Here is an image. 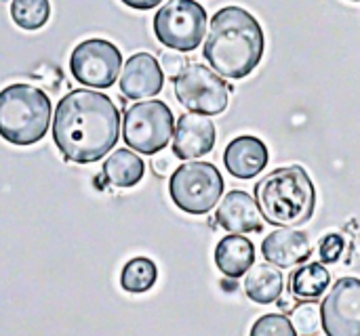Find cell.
Segmentation results:
<instances>
[{
  "label": "cell",
  "mask_w": 360,
  "mask_h": 336,
  "mask_svg": "<svg viewBox=\"0 0 360 336\" xmlns=\"http://www.w3.org/2000/svg\"><path fill=\"white\" fill-rule=\"evenodd\" d=\"M120 137V112L114 101L89 88L68 93L55 107L53 141L65 160L91 164L108 156Z\"/></svg>",
  "instance_id": "cell-1"
},
{
  "label": "cell",
  "mask_w": 360,
  "mask_h": 336,
  "mask_svg": "<svg viewBox=\"0 0 360 336\" xmlns=\"http://www.w3.org/2000/svg\"><path fill=\"white\" fill-rule=\"evenodd\" d=\"M266 38L259 21L240 6H224L213 19L202 55L224 78L240 80L262 61Z\"/></svg>",
  "instance_id": "cell-2"
},
{
  "label": "cell",
  "mask_w": 360,
  "mask_h": 336,
  "mask_svg": "<svg viewBox=\"0 0 360 336\" xmlns=\"http://www.w3.org/2000/svg\"><path fill=\"white\" fill-rule=\"evenodd\" d=\"M255 202L266 223L274 227H300L316 208V189L302 166H283L268 173L255 185Z\"/></svg>",
  "instance_id": "cell-3"
},
{
  "label": "cell",
  "mask_w": 360,
  "mask_h": 336,
  "mask_svg": "<svg viewBox=\"0 0 360 336\" xmlns=\"http://www.w3.org/2000/svg\"><path fill=\"white\" fill-rule=\"evenodd\" d=\"M51 99L25 82L0 90V137L11 145H34L49 133Z\"/></svg>",
  "instance_id": "cell-4"
},
{
  "label": "cell",
  "mask_w": 360,
  "mask_h": 336,
  "mask_svg": "<svg viewBox=\"0 0 360 336\" xmlns=\"http://www.w3.org/2000/svg\"><path fill=\"white\" fill-rule=\"evenodd\" d=\"M173 204L188 215H207L224 194V177L211 162H186L169 181Z\"/></svg>",
  "instance_id": "cell-5"
},
{
  "label": "cell",
  "mask_w": 360,
  "mask_h": 336,
  "mask_svg": "<svg viewBox=\"0 0 360 336\" xmlns=\"http://www.w3.org/2000/svg\"><path fill=\"white\" fill-rule=\"evenodd\" d=\"M175 133V118L162 101H141L127 109L122 122V139L139 154L154 156L162 152Z\"/></svg>",
  "instance_id": "cell-6"
},
{
  "label": "cell",
  "mask_w": 360,
  "mask_h": 336,
  "mask_svg": "<svg viewBox=\"0 0 360 336\" xmlns=\"http://www.w3.org/2000/svg\"><path fill=\"white\" fill-rule=\"evenodd\" d=\"M207 32V11L196 0H169L154 15V34L160 44L190 53Z\"/></svg>",
  "instance_id": "cell-7"
},
{
  "label": "cell",
  "mask_w": 360,
  "mask_h": 336,
  "mask_svg": "<svg viewBox=\"0 0 360 336\" xmlns=\"http://www.w3.org/2000/svg\"><path fill=\"white\" fill-rule=\"evenodd\" d=\"M177 101L202 116H217L226 112L230 101V86L226 80L202 63L186 65V69L175 78Z\"/></svg>",
  "instance_id": "cell-8"
},
{
  "label": "cell",
  "mask_w": 360,
  "mask_h": 336,
  "mask_svg": "<svg viewBox=\"0 0 360 336\" xmlns=\"http://www.w3.org/2000/svg\"><path fill=\"white\" fill-rule=\"evenodd\" d=\"M122 53L116 44L103 38L82 40L70 55L72 76L91 88H110L118 80Z\"/></svg>",
  "instance_id": "cell-9"
},
{
  "label": "cell",
  "mask_w": 360,
  "mask_h": 336,
  "mask_svg": "<svg viewBox=\"0 0 360 336\" xmlns=\"http://www.w3.org/2000/svg\"><path fill=\"white\" fill-rule=\"evenodd\" d=\"M321 326L327 336H360V280L342 278L321 303Z\"/></svg>",
  "instance_id": "cell-10"
},
{
  "label": "cell",
  "mask_w": 360,
  "mask_h": 336,
  "mask_svg": "<svg viewBox=\"0 0 360 336\" xmlns=\"http://www.w3.org/2000/svg\"><path fill=\"white\" fill-rule=\"evenodd\" d=\"M165 74L160 63L150 53H135L122 69L120 90L127 99H148L162 90Z\"/></svg>",
  "instance_id": "cell-11"
},
{
  "label": "cell",
  "mask_w": 360,
  "mask_h": 336,
  "mask_svg": "<svg viewBox=\"0 0 360 336\" xmlns=\"http://www.w3.org/2000/svg\"><path fill=\"white\" fill-rule=\"evenodd\" d=\"M215 147V124L202 114H184L173 135V154L179 160L207 156Z\"/></svg>",
  "instance_id": "cell-12"
},
{
  "label": "cell",
  "mask_w": 360,
  "mask_h": 336,
  "mask_svg": "<svg viewBox=\"0 0 360 336\" xmlns=\"http://www.w3.org/2000/svg\"><path fill=\"white\" fill-rule=\"evenodd\" d=\"M262 255L268 263L281 269H289L302 265L312 255V242L308 234L295 227H278L270 236H266L262 244Z\"/></svg>",
  "instance_id": "cell-13"
},
{
  "label": "cell",
  "mask_w": 360,
  "mask_h": 336,
  "mask_svg": "<svg viewBox=\"0 0 360 336\" xmlns=\"http://www.w3.org/2000/svg\"><path fill=\"white\" fill-rule=\"evenodd\" d=\"M219 227L230 234H259L264 229V217L257 202L240 189L230 191L217 206L215 215Z\"/></svg>",
  "instance_id": "cell-14"
},
{
  "label": "cell",
  "mask_w": 360,
  "mask_h": 336,
  "mask_svg": "<svg viewBox=\"0 0 360 336\" xmlns=\"http://www.w3.org/2000/svg\"><path fill=\"white\" fill-rule=\"evenodd\" d=\"M268 147L253 135H240L232 139L224 152V164L236 179H253L268 166Z\"/></svg>",
  "instance_id": "cell-15"
},
{
  "label": "cell",
  "mask_w": 360,
  "mask_h": 336,
  "mask_svg": "<svg viewBox=\"0 0 360 336\" xmlns=\"http://www.w3.org/2000/svg\"><path fill=\"white\" fill-rule=\"evenodd\" d=\"M255 263V246L240 234L226 236L215 248V265L226 278H243Z\"/></svg>",
  "instance_id": "cell-16"
},
{
  "label": "cell",
  "mask_w": 360,
  "mask_h": 336,
  "mask_svg": "<svg viewBox=\"0 0 360 336\" xmlns=\"http://www.w3.org/2000/svg\"><path fill=\"white\" fill-rule=\"evenodd\" d=\"M285 280L278 267L272 265H255L247 271L245 278V295L257 305L276 303L283 297Z\"/></svg>",
  "instance_id": "cell-17"
},
{
  "label": "cell",
  "mask_w": 360,
  "mask_h": 336,
  "mask_svg": "<svg viewBox=\"0 0 360 336\" xmlns=\"http://www.w3.org/2000/svg\"><path fill=\"white\" fill-rule=\"evenodd\" d=\"M143 160L131 149H116L103 162V177L114 187H135L143 177Z\"/></svg>",
  "instance_id": "cell-18"
},
{
  "label": "cell",
  "mask_w": 360,
  "mask_h": 336,
  "mask_svg": "<svg viewBox=\"0 0 360 336\" xmlns=\"http://www.w3.org/2000/svg\"><path fill=\"white\" fill-rule=\"evenodd\" d=\"M291 295L302 301L321 299L331 284V274L323 263H308L291 274Z\"/></svg>",
  "instance_id": "cell-19"
},
{
  "label": "cell",
  "mask_w": 360,
  "mask_h": 336,
  "mask_svg": "<svg viewBox=\"0 0 360 336\" xmlns=\"http://www.w3.org/2000/svg\"><path fill=\"white\" fill-rule=\"evenodd\" d=\"M156 278H158V269L154 261L148 257H135L124 265L120 274V286L122 290L131 295H141V293L152 290V286L156 284Z\"/></svg>",
  "instance_id": "cell-20"
},
{
  "label": "cell",
  "mask_w": 360,
  "mask_h": 336,
  "mask_svg": "<svg viewBox=\"0 0 360 336\" xmlns=\"http://www.w3.org/2000/svg\"><path fill=\"white\" fill-rule=\"evenodd\" d=\"M11 17L13 21L27 32L40 29L46 25L51 17L49 0H11Z\"/></svg>",
  "instance_id": "cell-21"
},
{
  "label": "cell",
  "mask_w": 360,
  "mask_h": 336,
  "mask_svg": "<svg viewBox=\"0 0 360 336\" xmlns=\"http://www.w3.org/2000/svg\"><path fill=\"white\" fill-rule=\"evenodd\" d=\"M249 336H297V332L289 318L281 314H268L253 324Z\"/></svg>",
  "instance_id": "cell-22"
},
{
  "label": "cell",
  "mask_w": 360,
  "mask_h": 336,
  "mask_svg": "<svg viewBox=\"0 0 360 336\" xmlns=\"http://www.w3.org/2000/svg\"><path fill=\"white\" fill-rule=\"evenodd\" d=\"M295 332L302 336H314L321 328V307L314 303H302L293 309V320H291Z\"/></svg>",
  "instance_id": "cell-23"
},
{
  "label": "cell",
  "mask_w": 360,
  "mask_h": 336,
  "mask_svg": "<svg viewBox=\"0 0 360 336\" xmlns=\"http://www.w3.org/2000/svg\"><path fill=\"white\" fill-rule=\"evenodd\" d=\"M344 248H346V240L344 236L340 234H329L321 240V246H319V255H321V261L323 263H338L344 255Z\"/></svg>",
  "instance_id": "cell-24"
},
{
  "label": "cell",
  "mask_w": 360,
  "mask_h": 336,
  "mask_svg": "<svg viewBox=\"0 0 360 336\" xmlns=\"http://www.w3.org/2000/svg\"><path fill=\"white\" fill-rule=\"evenodd\" d=\"M158 63L162 67V74H169L171 78H177L186 69L188 59L179 51H167V53H162V57H160Z\"/></svg>",
  "instance_id": "cell-25"
},
{
  "label": "cell",
  "mask_w": 360,
  "mask_h": 336,
  "mask_svg": "<svg viewBox=\"0 0 360 336\" xmlns=\"http://www.w3.org/2000/svg\"><path fill=\"white\" fill-rule=\"evenodd\" d=\"M120 2L131 6V8H135V11H150V8L158 6L162 0H120Z\"/></svg>",
  "instance_id": "cell-26"
},
{
  "label": "cell",
  "mask_w": 360,
  "mask_h": 336,
  "mask_svg": "<svg viewBox=\"0 0 360 336\" xmlns=\"http://www.w3.org/2000/svg\"><path fill=\"white\" fill-rule=\"evenodd\" d=\"M152 166H154V170H156L160 177H165V175L169 173V168H171V160L165 158V156H160V158H156V160L152 162Z\"/></svg>",
  "instance_id": "cell-27"
},
{
  "label": "cell",
  "mask_w": 360,
  "mask_h": 336,
  "mask_svg": "<svg viewBox=\"0 0 360 336\" xmlns=\"http://www.w3.org/2000/svg\"><path fill=\"white\" fill-rule=\"evenodd\" d=\"M354 2H360V0H354Z\"/></svg>",
  "instance_id": "cell-28"
}]
</instances>
